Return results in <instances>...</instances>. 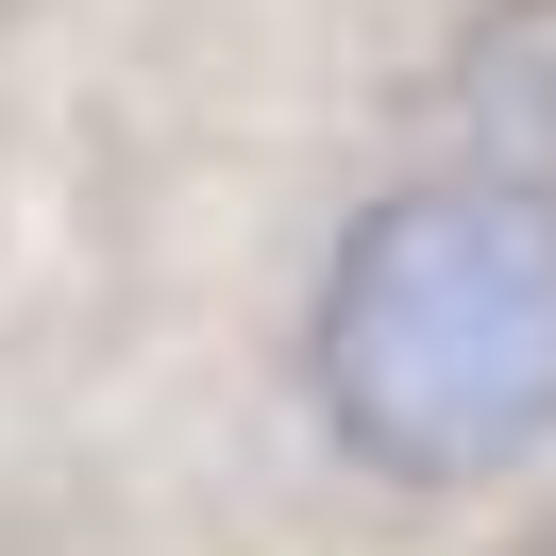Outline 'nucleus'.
<instances>
[{"label":"nucleus","instance_id":"1","mask_svg":"<svg viewBox=\"0 0 556 556\" xmlns=\"http://www.w3.org/2000/svg\"><path fill=\"white\" fill-rule=\"evenodd\" d=\"M304 405L388 489H489L556 439V169L388 186L304 304Z\"/></svg>","mask_w":556,"mask_h":556}]
</instances>
